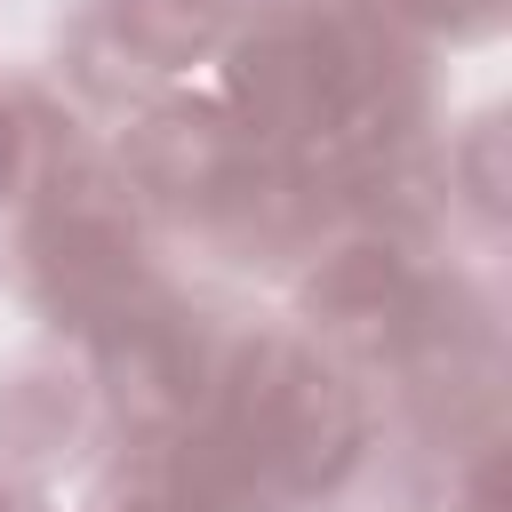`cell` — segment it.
Returning a JSON list of instances; mask_svg holds the SVG:
<instances>
[{
    "mask_svg": "<svg viewBox=\"0 0 512 512\" xmlns=\"http://www.w3.org/2000/svg\"><path fill=\"white\" fill-rule=\"evenodd\" d=\"M120 24H128L144 48H168V56H176V48H192V40L208 32V8H200V0H128Z\"/></svg>",
    "mask_w": 512,
    "mask_h": 512,
    "instance_id": "6da1fadb",
    "label": "cell"
}]
</instances>
